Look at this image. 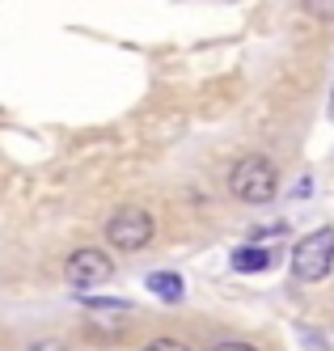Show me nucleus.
Segmentation results:
<instances>
[{"instance_id": "2", "label": "nucleus", "mask_w": 334, "mask_h": 351, "mask_svg": "<svg viewBox=\"0 0 334 351\" xmlns=\"http://www.w3.org/2000/svg\"><path fill=\"white\" fill-rule=\"evenodd\" d=\"M102 233H106V241L115 250H123V254H136V250H144L152 237H157V220H152V212H144L140 204H123L106 216V224H102Z\"/></svg>"}, {"instance_id": "8", "label": "nucleus", "mask_w": 334, "mask_h": 351, "mask_svg": "<svg viewBox=\"0 0 334 351\" xmlns=\"http://www.w3.org/2000/svg\"><path fill=\"white\" fill-rule=\"evenodd\" d=\"M144 351H191V343L187 339H174V335H161V339L144 343Z\"/></svg>"}, {"instance_id": "4", "label": "nucleus", "mask_w": 334, "mask_h": 351, "mask_svg": "<svg viewBox=\"0 0 334 351\" xmlns=\"http://www.w3.org/2000/svg\"><path fill=\"white\" fill-rule=\"evenodd\" d=\"M110 271H115V263L106 258V250H93V245H81V250H72L68 254V263H64V280L72 284V288H93V284H102V280H110Z\"/></svg>"}, {"instance_id": "11", "label": "nucleus", "mask_w": 334, "mask_h": 351, "mask_svg": "<svg viewBox=\"0 0 334 351\" xmlns=\"http://www.w3.org/2000/svg\"><path fill=\"white\" fill-rule=\"evenodd\" d=\"M330 110H334V102H330Z\"/></svg>"}, {"instance_id": "10", "label": "nucleus", "mask_w": 334, "mask_h": 351, "mask_svg": "<svg viewBox=\"0 0 334 351\" xmlns=\"http://www.w3.org/2000/svg\"><path fill=\"white\" fill-rule=\"evenodd\" d=\"M25 351H68V347L56 339H38V343H25Z\"/></svg>"}, {"instance_id": "7", "label": "nucleus", "mask_w": 334, "mask_h": 351, "mask_svg": "<svg viewBox=\"0 0 334 351\" xmlns=\"http://www.w3.org/2000/svg\"><path fill=\"white\" fill-rule=\"evenodd\" d=\"M305 9H309V17L322 21V26H330V21H334V0H305Z\"/></svg>"}, {"instance_id": "6", "label": "nucleus", "mask_w": 334, "mask_h": 351, "mask_svg": "<svg viewBox=\"0 0 334 351\" xmlns=\"http://www.w3.org/2000/svg\"><path fill=\"white\" fill-rule=\"evenodd\" d=\"M271 263V254L263 245H241V250H233V267L237 271H263Z\"/></svg>"}, {"instance_id": "1", "label": "nucleus", "mask_w": 334, "mask_h": 351, "mask_svg": "<svg viewBox=\"0 0 334 351\" xmlns=\"http://www.w3.org/2000/svg\"><path fill=\"white\" fill-rule=\"evenodd\" d=\"M275 191H279V169L263 153H250V157L233 161V169H228V195L241 199V204H250V208L271 204Z\"/></svg>"}, {"instance_id": "5", "label": "nucleus", "mask_w": 334, "mask_h": 351, "mask_svg": "<svg viewBox=\"0 0 334 351\" xmlns=\"http://www.w3.org/2000/svg\"><path fill=\"white\" fill-rule=\"evenodd\" d=\"M148 292H157L161 300H182L187 284H182V275H174V271H152L148 275Z\"/></svg>"}, {"instance_id": "3", "label": "nucleus", "mask_w": 334, "mask_h": 351, "mask_svg": "<svg viewBox=\"0 0 334 351\" xmlns=\"http://www.w3.org/2000/svg\"><path fill=\"white\" fill-rule=\"evenodd\" d=\"M334 267V229H313L309 237H300L292 250V275L300 284L326 280Z\"/></svg>"}, {"instance_id": "9", "label": "nucleus", "mask_w": 334, "mask_h": 351, "mask_svg": "<svg viewBox=\"0 0 334 351\" xmlns=\"http://www.w3.org/2000/svg\"><path fill=\"white\" fill-rule=\"evenodd\" d=\"M212 351H259L254 343H241V339H224V343H216Z\"/></svg>"}]
</instances>
